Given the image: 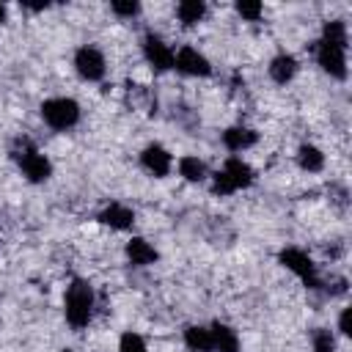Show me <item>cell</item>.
I'll list each match as a JSON object with an SVG mask.
<instances>
[{"mask_svg":"<svg viewBox=\"0 0 352 352\" xmlns=\"http://www.w3.org/2000/svg\"><path fill=\"white\" fill-rule=\"evenodd\" d=\"M198 352H214V349H198Z\"/></svg>","mask_w":352,"mask_h":352,"instance_id":"27","label":"cell"},{"mask_svg":"<svg viewBox=\"0 0 352 352\" xmlns=\"http://www.w3.org/2000/svg\"><path fill=\"white\" fill-rule=\"evenodd\" d=\"M126 256H129V261L135 267H146V264H154L157 261V250L146 239H140V236H132L126 242Z\"/></svg>","mask_w":352,"mask_h":352,"instance_id":"15","label":"cell"},{"mask_svg":"<svg viewBox=\"0 0 352 352\" xmlns=\"http://www.w3.org/2000/svg\"><path fill=\"white\" fill-rule=\"evenodd\" d=\"M314 352H336V338L327 327L314 330Z\"/></svg>","mask_w":352,"mask_h":352,"instance_id":"21","label":"cell"},{"mask_svg":"<svg viewBox=\"0 0 352 352\" xmlns=\"http://www.w3.org/2000/svg\"><path fill=\"white\" fill-rule=\"evenodd\" d=\"M140 165H143L151 176L162 179V176L170 173L173 160H170V151H168V148H162L160 143H151V146H146V148L140 151Z\"/></svg>","mask_w":352,"mask_h":352,"instance_id":"10","label":"cell"},{"mask_svg":"<svg viewBox=\"0 0 352 352\" xmlns=\"http://www.w3.org/2000/svg\"><path fill=\"white\" fill-rule=\"evenodd\" d=\"M209 336H212V349L214 352H239V336L228 324L214 322L209 327Z\"/></svg>","mask_w":352,"mask_h":352,"instance_id":"13","label":"cell"},{"mask_svg":"<svg viewBox=\"0 0 352 352\" xmlns=\"http://www.w3.org/2000/svg\"><path fill=\"white\" fill-rule=\"evenodd\" d=\"M94 308H96V294H94V286L82 278H74L69 286H66V300H63V314H66V322L74 327V330H82L88 327V322L94 319Z\"/></svg>","mask_w":352,"mask_h":352,"instance_id":"1","label":"cell"},{"mask_svg":"<svg viewBox=\"0 0 352 352\" xmlns=\"http://www.w3.org/2000/svg\"><path fill=\"white\" fill-rule=\"evenodd\" d=\"M250 184H253V168L239 157H228L223 170H217L214 179H212L214 195H231V192H236L242 187H250Z\"/></svg>","mask_w":352,"mask_h":352,"instance_id":"2","label":"cell"},{"mask_svg":"<svg viewBox=\"0 0 352 352\" xmlns=\"http://www.w3.org/2000/svg\"><path fill=\"white\" fill-rule=\"evenodd\" d=\"M14 157H16L19 168H22V173H25L30 182H44V179H50V173H52V162H50L41 151H36L30 143H25L22 151H16Z\"/></svg>","mask_w":352,"mask_h":352,"instance_id":"6","label":"cell"},{"mask_svg":"<svg viewBox=\"0 0 352 352\" xmlns=\"http://www.w3.org/2000/svg\"><path fill=\"white\" fill-rule=\"evenodd\" d=\"M173 66L187 77H206L212 72L209 60L195 47H182L179 52H173Z\"/></svg>","mask_w":352,"mask_h":352,"instance_id":"8","label":"cell"},{"mask_svg":"<svg viewBox=\"0 0 352 352\" xmlns=\"http://www.w3.org/2000/svg\"><path fill=\"white\" fill-rule=\"evenodd\" d=\"M99 220H102L104 226L116 228V231H126V228H132V223H135V212H132L129 206H124V204H110V206L102 209Z\"/></svg>","mask_w":352,"mask_h":352,"instance_id":"11","label":"cell"},{"mask_svg":"<svg viewBox=\"0 0 352 352\" xmlns=\"http://www.w3.org/2000/svg\"><path fill=\"white\" fill-rule=\"evenodd\" d=\"M6 22V6H0V25Z\"/></svg>","mask_w":352,"mask_h":352,"instance_id":"26","label":"cell"},{"mask_svg":"<svg viewBox=\"0 0 352 352\" xmlns=\"http://www.w3.org/2000/svg\"><path fill=\"white\" fill-rule=\"evenodd\" d=\"M110 11H113L116 16L132 19V16H138V14H140V3H135V0H116V3L110 6Z\"/></svg>","mask_w":352,"mask_h":352,"instance_id":"23","label":"cell"},{"mask_svg":"<svg viewBox=\"0 0 352 352\" xmlns=\"http://www.w3.org/2000/svg\"><path fill=\"white\" fill-rule=\"evenodd\" d=\"M179 173L187 182H204L206 179V165L198 157H182L179 160Z\"/></svg>","mask_w":352,"mask_h":352,"instance_id":"18","label":"cell"},{"mask_svg":"<svg viewBox=\"0 0 352 352\" xmlns=\"http://www.w3.org/2000/svg\"><path fill=\"white\" fill-rule=\"evenodd\" d=\"M294 74H297V60H294V55L280 52V55H275V58L270 60V77H272L278 85L292 82Z\"/></svg>","mask_w":352,"mask_h":352,"instance_id":"14","label":"cell"},{"mask_svg":"<svg viewBox=\"0 0 352 352\" xmlns=\"http://www.w3.org/2000/svg\"><path fill=\"white\" fill-rule=\"evenodd\" d=\"M74 69H77V74H80L82 80L96 82V80L104 77L107 63H104V55H102L96 47L85 44V47H80V50L74 52Z\"/></svg>","mask_w":352,"mask_h":352,"instance_id":"5","label":"cell"},{"mask_svg":"<svg viewBox=\"0 0 352 352\" xmlns=\"http://www.w3.org/2000/svg\"><path fill=\"white\" fill-rule=\"evenodd\" d=\"M338 330L344 333V336H349L352 330H349V308H344L341 311V316H338Z\"/></svg>","mask_w":352,"mask_h":352,"instance_id":"25","label":"cell"},{"mask_svg":"<svg viewBox=\"0 0 352 352\" xmlns=\"http://www.w3.org/2000/svg\"><path fill=\"white\" fill-rule=\"evenodd\" d=\"M204 14H206V6H204L201 0H182V3L176 6V16H179V22H182L184 28L198 25V22L204 19Z\"/></svg>","mask_w":352,"mask_h":352,"instance_id":"16","label":"cell"},{"mask_svg":"<svg viewBox=\"0 0 352 352\" xmlns=\"http://www.w3.org/2000/svg\"><path fill=\"white\" fill-rule=\"evenodd\" d=\"M256 140H258V135L250 126H228L223 132V146L228 151H245V148L256 146Z\"/></svg>","mask_w":352,"mask_h":352,"instance_id":"12","label":"cell"},{"mask_svg":"<svg viewBox=\"0 0 352 352\" xmlns=\"http://www.w3.org/2000/svg\"><path fill=\"white\" fill-rule=\"evenodd\" d=\"M118 352H148V346H146V341L138 336V333H124L121 336V341H118Z\"/></svg>","mask_w":352,"mask_h":352,"instance_id":"22","label":"cell"},{"mask_svg":"<svg viewBox=\"0 0 352 352\" xmlns=\"http://www.w3.org/2000/svg\"><path fill=\"white\" fill-rule=\"evenodd\" d=\"M236 11H239L245 19L256 22V19L264 14V6H261V3H253V0H242V3H236Z\"/></svg>","mask_w":352,"mask_h":352,"instance_id":"24","label":"cell"},{"mask_svg":"<svg viewBox=\"0 0 352 352\" xmlns=\"http://www.w3.org/2000/svg\"><path fill=\"white\" fill-rule=\"evenodd\" d=\"M316 60L319 66L336 77V80H344L346 77V47L341 44H330V41H319L316 47Z\"/></svg>","mask_w":352,"mask_h":352,"instance_id":"7","label":"cell"},{"mask_svg":"<svg viewBox=\"0 0 352 352\" xmlns=\"http://www.w3.org/2000/svg\"><path fill=\"white\" fill-rule=\"evenodd\" d=\"M143 55H146V60H148L157 72L173 69V50H170L157 33H146V38H143Z\"/></svg>","mask_w":352,"mask_h":352,"instance_id":"9","label":"cell"},{"mask_svg":"<svg viewBox=\"0 0 352 352\" xmlns=\"http://www.w3.org/2000/svg\"><path fill=\"white\" fill-rule=\"evenodd\" d=\"M184 344L190 346V352H198V349H212V336L206 327H187L184 330Z\"/></svg>","mask_w":352,"mask_h":352,"instance_id":"19","label":"cell"},{"mask_svg":"<svg viewBox=\"0 0 352 352\" xmlns=\"http://www.w3.org/2000/svg\"><path fill=\"white\" fill-rule=\"evenodd\" d=\"M63 352H72V349H63Z\"/></svg>","mask_w":352,"mask_h":352,"instance_id":"28","label":"cell"},{"mask_svg":"<svg viewBox=\"0 0 352 352\" xmlns=\"http://www.w3.org/2000/svg\"><path fill=\"white\" fill-rule=\"evenodd\" d=\"M278 261H280L286 270H292L300 280H305V286H311V289H316V286H319L316 264L311 261V256H308L305 250H300V248H283V250H280V256H278Z\"/></svg>","mask_w":352,"mask_h":352,"instance_id":"4","label":"cell"},{"mask_svg":"<svg viewBox=\"0 0 352 352\" xmlns=\"http://www.w3.org/2000/svg\"><path fill=\"white\" fill-rule=\"evenodd\" d=\"M41 118L47 126L63 132V129H72L77 121H80V104L74 99H66V96H55V99H47L41 104Z\"/></svg>","mask_w":352,"mask_h":352,"instance_id":"3","label":"cell"},{"mask_svg":"<svg viewBox=\"0 0 352 352\" xmlns=\"http://www.w3.org/2000/svg\"><path fill=\"white\" fill-rule=\"evenodd\" d=\"M346 25L341 19H327L324 28H322V41H330V44H341L346 47Z\"/></svg>","mask_w":352,"mask_h":352,"instance_id":"20","label":"cell"},{"mask_svg":"<svg viewBox=\"0 0 352 352\" xmlns=\"http://www.w3.org/2000/svg\"><path fill=\"white\" fill-rule=\"evenodd\" d=\"M297 165H300L302 170H308V173H319V170L324 168V154H322L316 146L305 143V146L297 148Z\"/></svg>","mask_w":352,"mask_h":352,"instance_id":"17","label":"cell"}]
</instances>
